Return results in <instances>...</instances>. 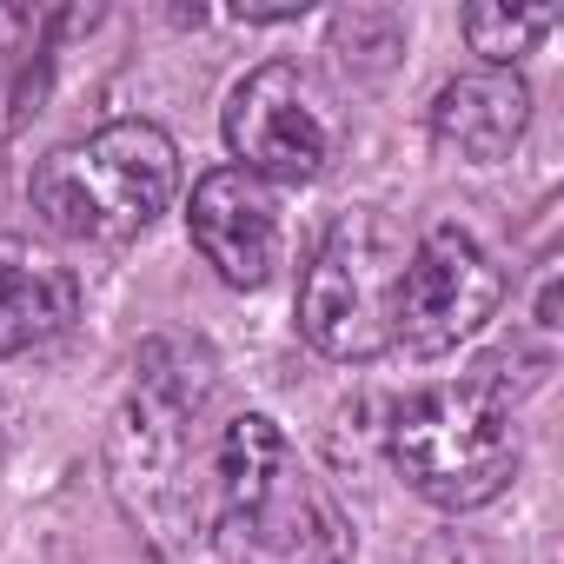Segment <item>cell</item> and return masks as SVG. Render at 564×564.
<instances>
[{
  "label": "cell",
  "mask_w": 564,
  "mask_h": 564,
  "mask_svg": "<svg viewBox=\"0 0 564 564\" xmlns=\"http://www.w3.org/2000/svg\"><path fill=\"white\" fill-rule=\"evenodd\" d=\"M213 405V352L199 339L160 333L133 359V392L107 432V485L153 551H186L206 524L199 485V419Z\"/></svg>",
  "instance_id": "obj_1"
},
{
  "label": "cell",
  "mask_w": 564,
  "mask_h": 564,
  "mask_svg": "<svg viewBox=\"0 0 564 564\" xmlns=\"http://www.w3.org/2000/svg\"><path fill=\"white\" fill-rule=\"evenodd\" d=\"M392 471L438 511H478L518 478V419L511 379L498 359L412 392L386 425Z\"/></svg>",
  "instance_id": "obj_2"
},
{
  "label": "cell",
  "mask_w": 564,
  "mask_h": 564,
  "mask_svg": "<svg viewBox=\"0 0 564 564\" xmlns=\"http://www.w3.org/2000/svg\"><path fill=\"white\" fill-rule=\"evenodd\" d=\"M213 491L226 524L279 564H339L352 557V518L339 511L333 485L293 452L265 412H239L213 452Z\"/></svg>",
  "instance_id": "obj_3"
},
{
  "label": "cell",
  "mask_w": 564,
  "mask_h": 564,
  "mask_svg": "<svg viewBox=\"0 0 564 564\" xmlns=\"http://www.w3.org/2000/svg\"><path fill=\"white\" fill-rule=\"evenodd\" d=\"M180 193V147L153 120H113L61 153H47L28 180V199L47 232L87 246L140 239Z\"/></svg>",
  "instance_id": "obj_4"
},
{
  "label": "cell",
  "mask_w": 564,
  "mask_h": 564,
  "mask_svg": "<svg viewBox=\"0 0 564 564\" xmlns=\"http://www.w3.org/2000/svg\"><path fill=\"white\" fill-rule=\"evenodd\" d=\"M405 239L379 206H352L326 226L313 246V265L300 279V333L313 352L339 366H372L392 352V306H399V272Z\"/></svg>",
  "instance_id": "obj_5"
},
{
  "label": "cell",
  "mask_w": 564,
  "mask_h": 564,
  "mask_svg": "<svg viewBox=\"0 0 564 564\" xmlns=\"http://www.w3.org/2000/svg\"><path fill=\"white\" fill-rule=\"evenodd\" d=\"M498 306H505L498 259L458 219H438L405 252L399 306H392V346H405L412 359H445L465 339H478L498 319Z\"/></svg>",
  "instance_id": "obj_6"
},
{
  "label": "cell",
  "mask_w": 564,
  "mask_h": 564,
  "mask_svg": "<svg viewBox=\"0 0 564 564\" xmlns=\"http://www.w3.org/2000/svg\"><path fill=\"white\" fill-rule=\"evenodd\" d=\"M226 147L239 160V173L252 180H319L339 133H333V113L319 100V87L293 67V61H265L252 67L232 94H226Z\"/></svg>",
  "instance_id": "obj_7"
},
{
  "label": "cell",
  "mask_w": 564,
  "mask_h": 564,
  "mask_svg": "<svg viewBox=\"0 0 564 564\" xmlns=\"http://www.w3.org/2000/svg\"><path fill=\"white\" fill-rule=\"evenodd\" d=\"M186 232H193L199 259L226 279V286H239V293L265 286V279L279 272V252H286L272 186L252 180V173H239V166L199 173L193 206H186Z\"/></svg>",
  "instance_id": "obj_8"
},
{
  "label": "cell",
  "mask_w": 564,
  "mask_h": 564,
  "mask_svg": "<svg viewBox=\"0 0 564 564\" xmlns=\"http://www.w3.org/2000/svg\"><path fill=\"white\" fill-rule=\"evenodd\" d=\"M524 127H531V87L518 80V67H471L445 80L432 100V140L465 166L511 160Z\"/></svg>",
  "instance_id": "obj_9"
},
{
  "label": "cell",
  "mask_w": 564,
  "mask_h": 564,
  "mask_svg": "<svg viewBox=\"0 0 564 564\" xmlns=\"http://www.w3.org/2000/svg\"><path fill=\"white\" fill-rule=\"evenodd\" d=\"M80 313V286L74 272L21 239V232H0V359H21V352H41L54 346Z\"/></svg>",
  "instance_id": "obj_10"
},
{
  "label": "cell",
  "mask_w": 564,
  "mask_h": 564,
  "mask_svg": "<svg viewBox=\"0 0 564 564\" xmlns=\"http://www.w3.org/2000/svg\"><path fill=\"white\" fill-rule=\"evenodd\" d=\"M551 28H557V8H505V0L465 8V41H471V54H485V67L524 61Z\"/></svg>",
  "instance_id": "obj_11"
},
{
  "label": "cell",
  "mask_w": 564,
  "mask_h": 564,
  "mask_svg": "<svg viewBox=\"0 0 564 564\" xmlns=\"http://www.w3.org/2000/svg\"><path fill=\"white\" fill-rule=\"evenodd\" d=\"M28 34H41V14H28V8H0V67L21 54Z\"/></svg>",
  "instance_id": "obj_12"
}]
</instances>
